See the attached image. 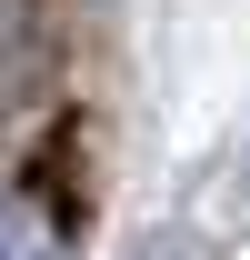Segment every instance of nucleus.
<instances>
[{
    "label": "nucleus",
    "mask_w": 250,
    "mask_h": 260,
    "mask_svg": "<svg viewBox=\"0 0 250 260\" xmlns=\"http://www.w3.org/2000/svg\"><path fill=\"white\" fill-rule=\"evenodd\" d=\"M0 260H50V220L10 190H0Z\"/></svg>",
    "instance_id": "obj_1"
},
{
    "label": "nucleus",
    "mask_w": 250,
    "mask_h": 260,
    "mask_svg": "<svg viewBox=\"0 0 250 260\" xmlns=\"http://www.w3.org/2000/svg\"><path fill=\"white\" fill-rule=\"evenodd\" d=\"M20 20H30V0H0V80L20 70Z\"/></svg>",
    "instance_id": "obj_2"
},
{
    "label": "nucleus",
    "mask_w": 250,
    "mask_h": 260,
    "mask_svg": "<svg viewBox=\"0 0 250 260\" xmlns=\"http://www.w3.org/2000/svg\"><path fill=\"white\" fill-rule=\"evenodd\" d=\"M140 260H180V240H150V250H140Z\"/></svg>",
    "instance_id": "obj_3"
}]
</instances>
